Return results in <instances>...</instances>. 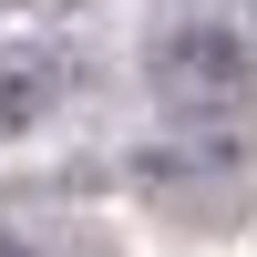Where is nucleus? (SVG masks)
I'll return each mask as SVG.
<instances>
[{
  "label": "nucleus",
  "mask_w": 257,
  "mask_h": 257,
  "mask_svg": "<svg viewBox=\"0 0 257 257\" xmlns=\"http://www.w3.org/2000/svg\"><path fill=\"white\" fill-rule=\"evenodd\" d=\"M144 72H155V103L185 113V123H216V113H237V103L257 93V52H247V31H226V21H175Z\"/></svg>",
  "instance_id": "f257e3e1"
},
{
  "label": "nucleus",
  "mask_w": 257,
  "mask_h": 257,
  "mask_svg": "<svg viewBox=\"0 0 257 257\" xmlns=\"http://www.w3.org/2000/svg\"><path fill=\"white\" fill-rule=\"evenodd\" d=\"M52 103H62V62L52 52H11V62H0V123H11V134L41 123Z\"/></svg>",
  "instance_id": "f03ea898"
},
{
  "label": "nucleus",
  "mask_w": 257,
  "mask_h": 257,
  "mask_svg": "<svg viewBox=\"0 0 257 257\" xmlns=\"http://www.w3.org/2000/svg\"><path fill=\"white\" fill-rule=\"evenodd\" d=\"M0 257H41V247H21V237H0Z\"/></svg>",
  "instance_id": "7ed1b4c3"
}]
</instances>
